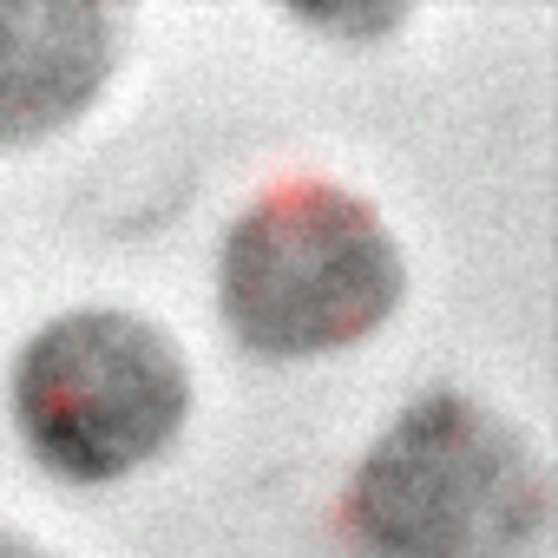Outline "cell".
Here are the masks:
<instances>
[{"instance_id":"cell-1","label":"cell","mask_w":558,"mask_h":558,"mask_svg":"<svg viewBox=\"0 0 558 558\" xmlns=\"http://www.w3.org/2000/svg\"><path fill=\"white\" fill-rule=\"evenodd\" d=\"M545 519L551 480L525 427L453 388L401 408L342 499L362 558H519Z\"/></svg>"},{"instance_id":"cell-2","label":"cell","mask_w":558,"mask_h":558,"mask_svg":"<svg viewBox=\"0 0 558 558\" xmlns=\"http://www.w3.org/2000/svg\"><path fill=\"white\" fill-rule=\"evenodd\" d=\"M408 296V256L381 210L329 178L269 184L223 236V329L269 362L368 342Z\"/></svg>"},{"instance_id":"cell-3","label":"cell","mask_w":558,"mask_h":558,"mask_svg":"<svg viewBox=\"0 0 558 558\" xmlns=\"http://www.w3.org/2000/svg\"><path fill=\"white\" fill-rule=\"evenodd\" d=\"M191 414L178 342L125 310H66L14 355L21 447L66 486H112L151 466Z\"/></svg>"},{"instance_id":"cell-4","label":"cell","mask_w":558,"mask_h":558,"mask_svg":"<svg viewBox=\"0 0 558 558\" xmlns=\"http://www.w3.org/2000/svg\"><path fill=\"white\" fill-rule=\"evenodd\" d=\"M125 27L106 0H0V145L86 119L125 60Z\"/></svg>"},{"instance_id":"cell-5","label":"cell","mask_w":558,"mask_h":558,"mask_svg":"<svg viewBox=\"0 0 558 558\" xmlns=\"http://www.w3.org/2000/svg\"><path fill=\"white\" fill-rule=\"evenodd\" d=\"M0 558H60V551H47V545H34V538H21V532L0 525Z\"/></svg>"}]
</instances>
